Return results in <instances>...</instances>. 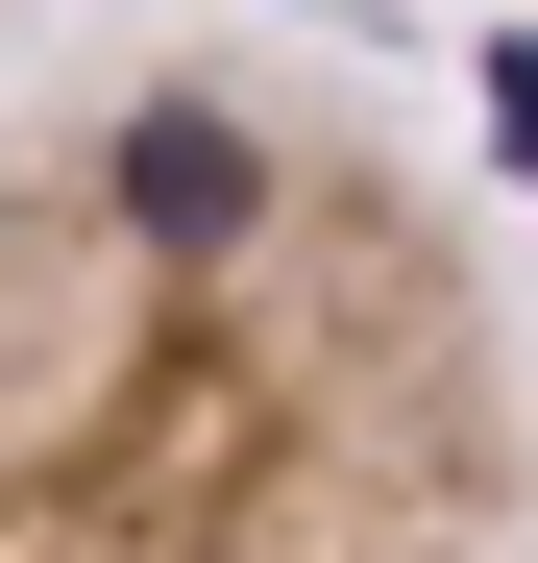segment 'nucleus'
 Returning <instances> with one entry per match:
<instances>
[{"label": "nucleus", "instance_id": "obj_1", "mask_svg": "<svg viewBox=\"0 0 538 563\" xmlns=\"http://www.w3.org/2000/svg\"><path fill=\"white\" fill-rule=\"evenodd\" d=\"M0 563H538L466 197L245 49L74 74L0 147Z\"/></svg>", "mask_w": 538, "mask_h": 563}]
</instances>
